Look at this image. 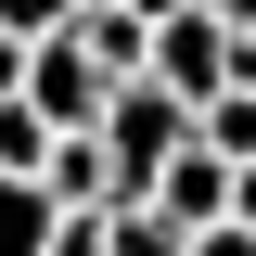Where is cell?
Wrapping results in <instances>:
<instances>
[{
  "instance_id": "obj_1",
  "label": "cell",
  "mask_w": 256,
  "mask_h": 256,
  "mask_svg": "<svg viewBox=\"0 0 256 256\" xmlns=\"http://www.w3.org/2000/svg\"><path fill=\"white\" fill-rule=\"evenodd\" d=\"M90 141H102V180H116V218H128V205L154 192V166H166V154H192V116H180L166 90H141V77H128V90L102 102Z\"/></svg>"
},
{
  "instance_id": "obj_2",
  "label": "cell",
  "mask_w": 256,
  "mask_h": 256,
  "mask_svg": "<svg viewBox=\"0 0 256 256\" xmlns=\"http://www.w3.org/2000/svg\"><path fill=\"white\" fill-rule=\"evenodd\" d=\"M230 64H244V38L205 26V13L180 0V13H154V38H141V90H166L180 116H205V102L230 90Z\"/></svg>"
},
{
  "instance_id": "obj_3",
  "label": "cell",
  "mask_w": 256,
  "mask_h": 256,
  "mask_svg": "<svg viewBox=\"0 0 256 256\" xmlns=\"http://www.w3.org/2000/svg\"><path fill=\"white\" fill-rule=\"evenodd\" d=\"M64 38L90 52V77H116V90H128V77H141V38H154V13H128V0H90Z\"/></svg>"
},
{
  "instance_id": "obj_4",
  "label": "cell",
  "mask_w": 256,
  "mask_h": 256,
  "mask_svg": "<svg viewBox=\"0 0 256 256\" xmlns=\"http://www.w3.org/2000/svg\"><path fill=\"white\" fill-rule=\"evenodd\" d=\"M192 141H205L218 166H256V90H218L205 116H192Z\"/></svg>"
},
{
  "instance_id": "obj_5",
  "label": "cell",
  "mask_w": 256,
  "mask_h": 256,
  "mask_svg": "<svg viewBox=\"0 0 256 256\" xmlns=\"http://www.w3.org/2000/svg\"><path fill=\"white\" fill-rule=\"evenodd\" d=\"M38 244H52V205L26 180H0V256H38Z\"/></svg>"
},
{
  "instance_id": "obj_6",
  "label": "cell",
  "mask_w": 256,
  "mask_h": 256,
  "mask_svg": "<svg viewBox=\"0 0 256 256\" xmlns=\"http://www.w3.org/2000/svg\"><path fill=\"white\" fill-rule=\"evenodd\" d=\"M77 13H90V0H0V38H26V52H38V38H64Z\"/></svg>"
},
{
  "instance_id": "obj_7",
  "label": "cell",
  "mask_w": 256,
  "mask_h": 256,
  "mask_svg": "<svg viewBox=\"0 0 256 256\" xmlns=\"http://www.w3.org/2000/svg\"><path fill=\"white\" fill-rule=\"evenodd\" d=\"M102 256H192V244H180L166 218H141V205H128V218H102Z\"/></svg>"
},
{
  "instance_id": "obj_8",
  "label": "cell",
  "mask_w": 256,
  "mask_h": 256,
  "mask_svg": "<svg viewBox=\"0 0 256 256\" xmlns=\"http://www.w3.org/2000/svg\"><path fill=\"white\" fill-rule=\"evenodd\" d=\"M38 256H102V218H52V244Z\"/></svg>"
},
{
  "instance_id": "obj_9",
  "label": "cell",
  "mask_w": 256,
  "mask_h": 256,
  "mask_svg": "<svg viewBox=\"0 0 256 256\" xmlns=\"http://www.w3.org/2000/svg\"><path fill=\"white\" fill-rule=\"evenodd\" d=\"M205 26H230V38H256V0H192Z\"/></svg>"
},
{
  "instance_id": "obj_10",
  "label": "cell",
  "mask_w": 256,
  "mask_h": 256,
  "mask_svg": "<svg viewBox=\"0 0 256 256\" xmlns=\"http://www.w3.org/2000/svg\"><path fill=\"white\" fill-rule=\"evenodd\" d=\"M230 230L256 244V166H230Z\"/></svg>"
},
{
  "instance_id": "obj_11",
  "label": "cell",
  "mask_w": 256,
  "mask_h": 256,
  "mask_svg": "<svg viewBox=\"0 0 256 256\" xmlns=\"http://www.w3.org/2000/svg\"><path fill=\"white\" fill-rule=\"evenodd\" d=\"M192 256H256V244H244V230L218 218V230H192Z\"/></svg>"
},
{
  "instance_id": "obj_12",
  "label": "cell",
  "mask_w": 256,
  "mask_h": 256,
  "mask_svg": "<svg viewBox=\"0 0 256 256\" xmlns=\"http://www.w3.org/2000/svg\"><path fill=\"white\" fill-rule=\"evenodd\" d=\"M13 90H26V38H0V102H13Z\"/></svg>"
},
{
  "instance_id": "obj_13",
  "label": "cell",
  "mask_w": 256,
  "mask_h": 256,
  "mask_svg": "<svg viewBox=\"0 0 256 256\" xmlns=\"http://www.w3.org/2000/svg\"><path fill=\"white\" fill-rule=\"evenodd\" d=\"M128 13H180V0H128Z\"/></svg>"
}]
</instances>
